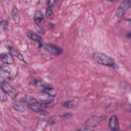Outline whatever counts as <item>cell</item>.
<instances>
[{
	"label": "cell",
	"instance_id": "6da1fadb",
	"mask_svg": "<svg viewBox=\"0 0 131 131\" xmlns=\"http://www.w3.org/2000/svg\"><path fill=\"white\" fill-rule=\"evenodd\" d=\"M92 57L96 62L100 64L114 68H118L115 60L104 53L100 52H94L92 54Z\"/></svg>",
	"mask_w": 131,
	"mask_h": 131
},
{
	"label": "cell",
	"instance_id": "7a4b0ae2",
	"mask_svg": "<svg viewBox=\"0 0 131 131\" xmlns=\"http://www.w3.org/2000/svg\"><path fill=\"white\" fill-rule=\"evenodd\" d=\"M104 119L105 117L103 116H92L86 120L84 123V126L89 128L96 127L99 125Z\"/></svg>",
	"mask_w": 131,
	"mask_h": 131
},
{
	"label": "cell",
	"instance_id": "3957f363",
	"mask_svg": "<svg viewBox=\"0 0 131 131\" xmlns=\"http://www.w3.org/2000/svg\"><path fill=\"white\" fill-rule=\"evenodd\" d=\"M43 49L48 52L49 54L55 55L58 56L62 53L63 50L62 48L59 47L58 46L51 44V43H47L44 45H42Z\"/></svg>",
	"mask_w": 131,
	"mask_h": 131
},
{
	"label": "cell",
	"instance_id": "277c9868",
	"mask_svg": "<svg viewBox=\"0 0 131 131\" xmlns=\"http://www.w3.org/2000/svg\"><path fill=\"white\" fill-rule=\"evenodd\" d=\"M1 89H2L7 95L12 97L17 96L18 93L15 89H14L7 81L5 80L1 82Z\"/></svg>",
	"mask_w": 131,
	"mask_h": 131
},
{
	"label": "cell",
	"instance_id": "5b68a950",
	"mask_svg": "<svg viewBox=\"0 0 131 131\" xmlns=\"http://www.w3.org/2000/svg\"><path fill=\"white\" fill-rule=\"evenodd\" d=\"M0 58L3 63L6 64H11L14 62L13 55L10 52H3L0 55Z\"/></svg>",
	"mask_w": 131,
	"mask_h": 131
},
{
	"label": "cell",
	"instance_id": "8992f818",
	"mask_svg": "<svg viewBox=\"0 0 131 131\" xmlns=\"http://www.w3.org/2000/svg\"><path fill=\"white\" fill-rule=\"evenodd\" d=\"M108 126L112 130H118L119 129V123L118 118L116 115H112L109 119Z\"/></svg>",
	"mask_w": 131,
	"mask_h": 131
},
{
	"label": "cell",
	"instance_id": "52a82bcc",
	"mask_svg": "<svg viewBox=\"0 0 131 131\" xmlns=\"http://www.w3.org/2000/svg\"><path fill=\"white\" fill-rule=\"evenodd\" d=\"M27 107L34 112L41 115L46 116L49 114L48 112L41 107V106H39L38 104H27Z\"/></svg>",
	"mask_w": 131,
	"mask_h": 131
},
{
	"label": "cell",
	"instance_id": "ba28073f",
	"mask_svg": "<svg viewBox=\"0 0 131 131\" xmlns=\"http://www.w3.org/2000/svg\"><path fill=\"white\" fill-rule=\"evenodd\" d=\"M27 36L31 40L37 42L39 47H42V38L39 35L32 31H28L27 32Z\"/></svg>",
	"mask_w": 131,
	"mask_h": 131
},
{
	"label": "cell",
	"instance_id": "9c48e42d",
	"mask_svg": "<svg viewBox=\"0 0 131 131\" xmlns=\"http://www.w3.org/2000/svg\"><path fill=\"white\" fill-rule=\"evenodd\" d=\"M44 18V15L41 11H36L34 15V21L36 25L40 26L43 21Z\"/></svg>",
	"mask_w": 131,
	"mask_h": 131
},
{
	"label": "cell",
	"instance_id": "30bf717a",
	"mask_svg": "<svg viewBox=\"0 0 131 131\" xmlns=\"http://www.w3.org/2000/svg\"><path fill=\"white\" fill-rule=\"evenodd\" d=\"M12 73V69L8 66H1V76L3 78H8Z\"/></svg>",
	"mask_w": 131,
	"mask_h": 131
},
{
	"label": "cell",
	"instance_id": "8fae6325",
	"mask_svg": "<svg viewBox=\"0 0 131 131\" xmlns=\"http://www.w3.org/2000/svg\"><path fill=\"white\" fill-rule=\"evenodd\" d=\"M12 17L15 24H19L20 20V17L19 11L16 7L13 6L11 10Z\"/></svg>",
	"mask_w": 131,
	"mask_h": 131
},
{
	"label": "cell",
	"instance_id": "7c38bea8",
	"mask_svg": "<svg viewBox=\"0 0 131 131\" xmlns=\"http://www.w3.org/2000/svg\"><path fill=\"white\" fill-rule=\"evenodd\" d=\"M8 49H9V52L13 55V56H15V57L18 58L19 60L24 62H26V61L24 59L23 55L18 50H17V49H16L15 48L13 47H9Z\"/></svg>",
	"mask_w": 131,
	"mask_h": 131
},
{
	"label": "cell",
	"instance_id": "4fadbf2b",
	"mask_svg": "<svg viewBox=\"0 0 131 131\" xmlns=\"http://www.w3.org/2000/svg\"><path fill=\"white\" fill-rule=\"evenodd\" d=\"M42 92L51 97H54L57 94L56 90L51 86H50L49 84H47L45 87L43 88Z\"/></svg>",
	"mask_w": 131,
	"mask_h": 131
},
{
	"label": "cell",
	"instance_id": "5bb4252c",
	"mask_svg": "<svg viewBox=\"0 0 131 131\" xmlns=\"http://www.w3.org/2000/svg\"><path fill=\"white\" fill-rule=\"evenodd\" d=\"M21 100L28 104H38V101L34 98L29 95H25L21 98Z\"/></svg>",
	"mask_w": 131,
	"mask_h": 131
},
{
	"label": "cell",
	"instance_id": "9a60e30c",
	"mask_svg": "<svg viewBox=\"0 0 131 131\" xmlns=\"http://www.w3.org/2000/svg\"><path fill=\"white\" fill-rule=\"evenodd\" d=\"M119 107V104L118 102H112L109 104L105 108V112L108 114L112 113L115 112Z\"/></svg>",
	"mask_w": 131,
	"mask_h": 131
},
{
	"label": "cell",
	"instance_id": "2e32d148",
	"mask_svg": "<svg viewBox=\"0 0 131 131\" xmlns=\"http://www.w3.org/2000/svg\"><path fill=\"white\" fill-rule=\"evenodd\" d=\"M12 107L17 112L20 113H24L26 111V110L24 106L20 103L18 102H14L12 104Z\"/></svg>",
	"mask_w": 131,
	"mask_h": 131
},
{
	"label": "cell",
	"instance_id": "e0dca14e",
	"mask_svg": "<svg viewBox=\"0 0 131 131\" xmlns=\"http://www.w3.org/2000/svg\"><path fill=\"white\" fill-rule=\"evenodd\" d=\"M118 7H119L123 11L126 12L130 8V1L129 0H125L122 1Z\"/></svg>",
	"mask_w": 131,
	"mask_h": 131
},
{
	"label": "cell",
	"instance_id": "ac0fdd59",
	"mask_svg": "<svg viewBox=\"0 0 131 131\" xmlns=\"http://www.w3.org/2000/svg\"><path fill=\"white\" fill-rule=\"evenodd\" d=\"M77 105V102L74 100H68L62 103V106L67 108L71 109L75 107Z\"/></svg>",
	"mask_w": 131,
	"mask_h": 131
},
{
	"label": "cell",
	"instance_id": "d6986e66",
	"mask_svg": "<svg viewBox=\"0 0 131 131\" xmlns=\"http://www.w3.org/2000/svg\"><path fill=\"white\" fill-rule=\"evenodd\" d=\"M46 16L47 18H49V19H52L53 18L54 13L53 12V11L51 8L47 7V8L46 11Z\"/></svg>",
	"mask_w": 131,
	"mask_h": 131
},
{
	"label": "cell",
	"instance_id": "ffe728a7",
	"mask_svg": "<svg viewBox=\"0 0 131 131\" xmlns=\"http://www.w3.org/2000/svg\"><path fill=\"white\" fill-rule=\"evenodd\" d=\"M0 99L2 102H5L7 101L8 98L7 96V94L1 89V94H0Z\"/></svg>",
	"mask_w": 131,
	"mask_h": 131
},
{
	"label": "cell",
	"instance_id": "44dd1931",
	"mask_svg": "<svg viewBox=\"0 0 131 131\" xmlns=\"http://www.w3.org/2000/svg\"><path fill=\"white\" fill-rule=\"evenodd\" d=\"M54 105V102L52 101H47L42 102L40 104L41 107H45V108H49L52 107Z\"/></svg>",
	"mask_w": 131,
	"mask_h": 131
},
{
	"label": "cell",
	"instance_id": "7402d4cb",
	"mask_svg": "<svg viewBox=\"0 0 131 131\" xmlns=\"http://www.w3.org/2000/svg\"><path fill=\"white\" fill-rule=\"evenodd\" d=\"M1 28L4 31H6L7 30L8 27V22L5 19H2L1 22Z\"/></svg>",
	"mask_w": 131,
	"mask_h": 131
},
{
	"label": "cell",
	"instance_id": "603a6c76",
	"mask_svg": "<svg viewBox=\"0 0 131 131\" xmlns=\"http://www.w3.org/2000/svg\"><path fill=\"white\" fill-rule=\"evenodd\" d=\"M57 2V1H47V7L52 8V7H53Z\"/></svg>",
	"mask_w": 131,
	"mask_h": 131
},
{
	"label": "cell",
	"instance_id": "cb8c5ba5",
	"mask_svg": "<svg viewBox=\"0 0 131 131\" xmlns=\"http://www.w3.org/2000/svg\"><path fill=\"white\" fill-rule=\"evenodd\" d=\"M72 114L71 113H66L62 114L60 116V117L62 119H70L72 117Z\"/></svg>",
	"mask_w": 131,
	"mask_h": 131
}]
</instances>
